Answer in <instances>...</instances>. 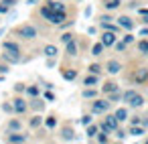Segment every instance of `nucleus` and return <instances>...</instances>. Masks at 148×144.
Returning a JSON list of instances; mask_svg holds the SVG:
<instances>
[{
	"label": "nucleus",
	"instance_id": "nucleus-1",
	"mask_svg": "<svg viewBox=\"0 0 148 144\" xmlns=\"http://www.w3.org/2000/svg\"><path fill=\"white\" fill-rule=\"evenodd\" d=\"M39 27L33 25V23H21L16 25L14 29L8 31V37H14L18 41H37L39 39Z\"/></svg>",
	"mask_w": 148,
	"mask_h": 144
},
{
	"label": "nucleus",
	"instance_id": "nucleus-2",
	"mask_svg": "<svg viewBox=\"0 0 148 144\" xmlns=\"http://www.w3.org/2000/svg\"><path fill=\"white\" fill-rule=\"evenodd\" d=\"M112 110V104L108 101V97L103 95V97H93V99H89V106H87V112H91L93 116H103L106 112H110Z\"/></svg>",
	"mask_w": 148,
	"mask_h": 144
},
{
	"label": "nucleus",
	"instance_id": "nucleus-3",
	"mask_svg": "<svg viewBox=\"0 0 148 144\" xmlns=\"http://www.w3.org/2000/svg\"><path fill=\"white\" fill-rule=\"evenodd\" d=\"M57 140H59V142H79V136H77V132H75V128H73L71 122H65V124L61 126Z\"/></svg>",
	"mask_w": 148,
	"mask_h": 144
},
{
	"label": "nucleus",
	"instance_id": "nucleus-4",
	"mask_svg": "<svg viewBox=\"0 0 148 144\" xmlns=\"http://www.w3.org/2000/svg\"><path fill=\"white\" fill-rule=\"evenodd\" d=\"M65 47V51H63V55H65V59H75V57H79V53H81V47H83V43L77 39V35L69 41V43H65L63 45Z\"/></svg>",
	"mask_w": 148,
	"mask_h": 144
},
{
	"label": "nucleus",
	"instance_id": "nucleus-5",
	"mask_svg": "<svg viewBox=\"0 0 148 144\" xmlns=\"http://www.w3.org/2000/svg\"><path fill=\"white\" fill-rule=\"evenodd\" d=\"M12 101V110H14V116H27L31 110H29V99L25 97V95H16L14 93V97L10 99Z\"/></svg>",
	"mask_w": 148,
	"mask_h": 144
},
{
	"label": "nucleus",
	"instance_id": "nucleus-6",
	"mask_svg": "<svg viewBox=\"0 0 148 144\" xmlns=\"http://www.w3.org/2000/svg\"><path fill=\"white\" fill-rule=\"evenodd\" d=\"M0 47H2V51H8L12 55H23V47L18 43V39H2V43H0Z\"/></svg>",
	"mask_w": 148,
	"mask_h": 144
},
{
	"label": "nucleus",
	"instance_id": "nucleus-7",
	"mask_svg": "<svg viewBox=\"0 0 148 144\" xmlns=\"http://www.w3.org/2000/svg\"><path fill=\"white\" fill-rule=\"evenodd\" d=\"M4 142L8 144H23V142H31V136L21 132H4Z\"/></svg>",
	"mask_w": 148,
	"mask_h": 144
},
{
	"label": "nucleus",
	"instance_id": "nucleus-8",
	"mask_svg": "<svg viewBox=\"0 0 148 144\" xmlns=\"http://www.w3.org/2000/svg\"><path fill=\"white\" fill-rule=\"evenodd\" d=\"M21 130H25V122L21 120V116H10L6 120L4 132H21Z\"/></svg>",
	"mask_w": 148,
	"mask_h": 144
},
{
	"label": "nucleus",
	"instance_id": "nucleus-9",
	"mask_svg": "<svg viewBox=\"0 0 148 144\" xmlns=\"http://www.w3.org/2000/svg\"><path fill=\"white\" fill-rule=\"evenodd\" d=\"M59 73H61V77L65 81H77V77H79V69L77 67H71V65H63L59 69Z\"/></svg>",
	"mask_w": 148,
	"mask_h": 144
},
{
	"label": "nucleus",
	"instance_id": "nucleus-10",
	"mask_svg": "<svg viewBox=\"0 0 148 144\" xmlns=\"http://www.w3.org/2000/svg\"><path fill=\"white\" fill-rule=\"evenodd\" d=\"M29 99V110L31 112H39V114H43L45 110H47V101L39 95V97H27Z\"/></svg>",
	"mask_w": 148,
	"mask_h": 144
},
{
	"label": "nucleus",
	"instance_id": "nucleus-11",
	"mask_svg": "<svg viewBox=\"0 0 148 144\" xmlns=\"http://www.w3.org/2000/svg\"><path fill=\"white\" fill-rule=\"evenodd\" d=\"M57 126H59V116H57L55 112H51V114H47V116L43 118V128H45V130L55 132Z\"/></svg>",
	"mask_w": 148,
	"mask_h": 144
},
{
	"label": "nucleus",
	"instance_id": "nucleus-12",
	"mask_svg": "<svg viewBox=\"0 0 148 144\" xmlns=\"http://www.w3.org/2000/svg\"><path fill=\"white\" fill-rule=\"evenodd\" d=\"M99 41H101V45H103L106 49H112V47H114V43L118 41V33H114V31H101Z\"/></svg>",
	"mask_w": 148,
	"mask_h": 144
},
{
	"label": "nucleus",
	"instance_id": "nucleus-13",
	"mask_svg": "<svg viewBox=\"0 0 148 144\" xmlns=\"http://www.w3.org/2000/svg\"><path fill=\"white\" fill-rule=\"evenodd\" d=\"M122 71V63L118 61V59H110V61H106L103 63V73H108V75H118Z\"/></svg>",
	"mask_w": 148,
	"mask_h": 144
},
{
	"label": "nucleus",
	"instance_id": "nucleus-14",
	"mask_svg": "<svg viewBox=\"0 0 148 144\" xmlns=\"http://www.w3.org/2000/svg\"><path fill=\"white\" fill-rule=\"evenodd\" d=\"M99 83H101V75L85 73L81 77V87H99Z\"/></svg>",
	"mask_w": 148,
	"mask_h": 144
},
{
	"label": "nucleus",
	"instance_id": "nucleus-15",
	"mask_svg": "<svg viewBox=\"0 0 148 144\" xmlns=\"http://www.w3.org/2000/svg\"><path fill=\"white\" fill-rule=\"evenodd\" d=\"M132 81H134L136 85L148 83V67H138V69L132 73Z\"/></svg>",
	"mask_w": 148,
	"mask_h": 144
},
{
	"label": "nucleus",
	"instance_id": "nucleus-16",
	"mask_svg": "<svg viewBox=\"0 0 148 144\" xmlns=\"http://www.w3.org/2000/svg\"><path fill=\"white\" fill-rule=\"evenodd\" d=\"M116 23L122 27V31H134V27H136L134 19H132V16H128V14H122V16H118V19H116Z\"/></svg>",
	"mask_w": 148,
	"mask_h": 144
},
{
	"label": "nucleus",
	"instance_id": "nucleus-17",
	"mask_svg": "<svg viewBox=\"0 0 148 144\" xmlns=\"http://www.w3.org/2000/svg\"><path fill=\"white\" fill-rule=\"evenodd\" d=\"M116 89H120V85H118L114 79H106V81L99 83V93H101V95H108V93H112V91H116Z\"/></svg>",
	"mask_w": 148,
	"mask_h": 144
},
{
	"label": "nucleus",
	"instance_id": "nucleus-18",
	"mask_svg": "<svg viewBox=\"0 0 148 144\" xmlns=\"http://www.w3.org/2000/svg\"><path fill=\"white\" fill-rule=\"evenodd\" d=\"M43 114H39V112H33V116L27 120V126L31 128V130H39V128H43Z\"/></svg>",
	"mask_w": 148,
	"mask_h": 144
},
{
	"label": "nucleus",
	"instance_id": "nucleus-19",
	"mask_svg": "<svg viewBox=\"0 0 148 144\" xmlns=\"http://www.w3.org/2000/svg\"><path fill=\"white\" fill-rule=\"evenodd\" d=\"M97 95H99V87H81V91H79V97L85 101H89Z\"/></svg>",
	"mask_w": 148,
	"mask_h": 144
},
{
	"label": "nucleus",
	"instance_id": "nucleus-20",
	"mask_svg": "<svg viewBox=\"0 0 148 144\" xmlns=\"http://www.w3.org/2000/svg\"><path fill=\"white\" fill-rule=\"evenodd\" d=\"M0 61H4V63H8V65L12 67V65H18V63L23 61V57L12 55V53H8V51H2V53H0Z\"/></svg>",
	"mask_w": 148,
	"mask_h": 144
},
{
	"label": "nucleus",
	"instance_id": "nucleus-21",
	"mask_svg": "<svg viewBox=\"0 0 148 144\" xmlns=\"http://www.w3.org/2000/svg\"><path fill=\"white\" fill-rule=\"evenodd\" d=\"M120 6H122V0H101V10L116 12V10H120Z\"/></svg>",
	"mask_w": 148,
	"mask_h": 144
},
{
	"label": "nucleus",
	"instance_id": "nucleus-22",
	"mask_svg": "<svg viewBox=\"0 0 148 144\" xmlns=\"http://www.w3.org/2000/svg\"><path fill=\"white\" fill-rule=\"evenodd\" d=\"M144 104H146V99H144V95L136 91V93H134V95H132V97L128 99V104H126V106H130V108H134V110H138V108H142Z\"/></svg>",
	"mask_w": 148,
	"mask_h": 144
},
{
	"label": "nucleus",
	"instance_id": "nucleus-23",
	"mask_svg": "<svg viewBox=\"0 0 148 144\" xmlns=\"http://www.w3.org/2000/svg\"><path fill=\"white\" fill-rule=\"evenodd\" d=\"M41 85H37V83H27V87H25V97H39L41 95Z\"/></svg>",
	"mask_w": 148,
	"mask_h": 144
},
{
	"label": "nucleus",
	"instance_id": "nucleus-24",
	"mask_svg": "<svg viewBox=\"0 0 148 144\" xmlns=\"http://www.w3.org/2000/svg\"><path fill=\"white\" fill-rule=\"evenodd\" d=\"M101 120H103V122H106V124H108V126L112 128V132H114V130H116V128L120 126V122H118V118L114 116V112H106Z\"/></svg>",
	"mask_w": 148,
	"mask_h": 144
},
{
	"label": "nucleus",
	"instance_id": "nucleus-25",
	"mask_svg": "<svg viewBox=\"0 0 148 144\" xmlns=\"http://www.w3.org/2000/svg\"><path fill=\"white\" fill-rule=\"evenodd\" d=\"M114 116H116V118H118V122L122 124V122H128L130 112H128V108H126V106H122V108H116V110H114Z\"/></svg>",
	"mask_w": 148,
	"mask_h": 144
},
{
	"label": "nucleus",
	"instance_id": "nucleus-26",
	"mask_svg": "<svg viewBox=\"0 0 148 144\" xmlns=\"http://www.w3.org/2000/svg\"><path fill=\"white\" fill-rule=\"evenodd\" d=\"M103 53H106V47L101 45V41L93 43V45H91V49H89V55H91V57H95V59H97V57H101Z\"/></svg>",
	"mask_w": 148,
	"mask_h": 144
},
{
	"label": "nucleus",
	"instance_id": "nucleus-27",
	"mask_svg": "<svg viewBox=\"0 0 148 144\" xmlns=\"http://www.w3.org/2000/svg\"><path fill=\"white\" fill-rule=\"evenodd\" d=\"M43 55H45V57H59L57 45H55V43H47V45L43 47Z\"/></svg>",
	"mask_w": 148,
	"mask_h": 144
},
{
	"label": "nucleus",
	"instance_id": "nucleus-28",
	"mask_svg": "<svg viewBox=\"0 0 148 144\" xmlns=\"http://www.w3.org/2000/svg\"><path fill=\"white\" fill-rule=\"evenodd\" d=\"M112 140V134H108V132H103V130H97V134L93 136V140L91 142H97V144H108Z\"/></svg>",
	"mask_w": 148,
	"mask_h": 144
},
{
	"label": "nucleus",
	"instance_id": "nucleus-29",
	"mask_svg": "<svg viewBox=\"0 0 148 144\" xmlns=\"http://www.w3.org/2000/svg\"><path fill=\"white\" fill-rule=\"evenodd\" d=\"M87 73H93V75H103V65L99 61H91L87 65Z\"/></svg>",
	"mask_w": 148,
	"mask_h": 144
},
{
	"label": "nucleus",
	"instance_id": "nucleus-30",
	"mask_svg": "<svg viewBox=\"0 0 148 144\" xmlns=\"http://www.w3.org/2000/svg\"><path fill=\"white\" fill-rule=\"evenodd\" d=\"M41 97H43L47 104H55V101H57V93H55V89H43V91H41Z\"/></svg>",
	"mask_w": 148,
	"mask_h": 144
},
{
	"label": "nucleus",
	"instance_id": "nucleus-31",
	"mask_svg": "<svg viewBox=\"0 0 148 144\" xmlns=\"http://www.w3.org/2000/svg\"><path fill=\"white\" fill-rule=\"evenodd\" d=\"M128 134L130 136H142V134H146V128L140 126V124H130L128 126Z\"/></svg>",
	"mask_w": 148,
	"mask_h": 144
},
{
	"label": "nucleus",
	"instance_id": "nucleus-32",
	"mask_svg": "<svg viewBox=\"0 0 148 144\" xmlns=\"http://www.w3.org/2000/svg\"><path fill=\"white\" fill-rule=\"evenodd\" d=\"M97 130H99V128H97V122H91V124L85 126V136H87L89 140H93V136L97 134Z\"/></svg>",
	"mask_w": 148,
	"mask_h": 144
},
{
	"label": "nucleus",
	"instance_id": "nucleus-33",
	"mask_svg": "<svg viewBox=\"0 0 148 144\" xmlns=\"http://www.w3.org/2000/svg\"><path fill=\"white\" fill-rule=\"evenodd\" d=\"M136 49H138V53H140V55H148V39H146V37H142V39L136 43Z\"/></svg>",
	"mask_w": 148,
	"mask_h": 144
},
{
	"label": "nucleus",
	"instance_id": "nucleus-34",
	"mask_svg": "<svg viewBox=\"0 0 148 144\" xmlns=\"http://www.w3.org/2000/svg\"><path fill=\"white\" fill-rule=\"evenodd\" d=\"M108 97V101L114 106V104H118V101H122V89H116V91H112V93H108L106 95Z\"/></svg>",
	"mask_w": 148,
	"mask_h": 144
},
{
	"label": "nucleus",
	"instance_id": "nucleus-35",
	"mask_svg": "<svg viewBox=\"0 0 148 144\" xmlns=\"http://www.w3.org/2000/svg\"><path fill=\"white\" fill-rule=\"evenodd\" d=\"M93 118H95V116H93L91 112H85V114H81V118L77 120V124H81V126L85 128L87 124H91V122H93Z\"/></svg>",
	"mask_w": 148,
	"mask_h": 144
},
{
	"label": "nucleus",
	"instance_id": "nucleus-36",
	"mask_svg": "<svg viewBox=\"0 0 148 144\" xmlns=\"http://www.w3.org/2000/svg\"><path fill=\"white\" fill-rule=\"evenodd\" d=\"M0 110H2L6 116H14V110H12V101L10 99H4L2 104H0Z\"/></svg>",
	"mask_w": 148,
	"mask_h": 144
},
{
	"label": "nucleus",
	"instance_id": "nucleus-37",
	"mask_svg": "<svg viewBox=\"0 0 148 144\" xmlns=\"http://www.w3.org/2000/svg\"><path fill=\"white\" fill-rule=\"evenodd\" d=\"M25 87H27L25 81H16V83L12 85V93H16V95H25Z\"/></svg>",
	"mask_w": 148,
	"mask_h": 144
},
{
	"label": "nucleus",
	"instance_id": "nucleus-38",
	"mask_svg": "<svg viewBox=\"0 0 148 144\" xmlns=\"http://www.w3.org/2000/svg\"><path fill=\"white\" fill-rule=\"evenodd\" d=\"M73 37H75V33H71V31H65V33H61V35H59V43H61V45H65V43H69Z\"/></svg>",
	"mask_w": 148,
	"mask_h": 144
},
{
	"label": "nucleus",
	"instance_id": "nucleus-39",
	"mask_svg": "<svg viewBox=\"0 0 148 144\" xmlns=\"http://www.w3.org/2000/svg\"><path fill=\"white\" fill-rule=\"evenodd\" d=\"M112 49H114L116 53H126V49H128V45H126V43H124V41L120 39V41H116V43H114V47H112Z\"/></svg>",
	"mask_w": 148,
	"mask_h": 144
},
{
	"label": "nucleus",
	"instance_id": "nucleus-40",
	"mask_svg": "<svg viewBox=\"0 0 148 144\" xmlns=\"http://www.w3.org/2000/svg\"><path fill=\"white\" fill-rule=\"evenodd\" d=\"M122 41H124V43H126V45L130 47V45H132V43H134L136 39H134V35H132V31H126V33L122 35Z\"/></svg>",
	"mask_w": 148,
	"mask_h": 144
},
{
	"label": "nucleus",
	"instance_id": "nucleus-41",
	"mask_svg": "<svg viewBox=\"0 0 148 144\" xmlns=\"http://www.w3.org/2000/svg\"><path fill=\"white\" fill-rule=\"evenodd\" d=\"M112 136H116L118 140H126V136H128V132H126V130H122V128L118 126V128L114 130V134H112Z\"/></svg>",
	"mask_w": 148,
	"mask_h": 144
},
{
	"label": "nucleus",
	"instance_id": "nucleus-42",
	"mask_svg": "<svg viewBox=\"0 0 148 144\" xmlns=\"http://www.w3.org/2000/svg\"><path fill=\"white\" fill-rule=\"evenodd\" d=\"M57 57H47V61H45V67L47 69H53V67H57Z\"/></svg>",
	"mask_w": 148,
	"mask_h": 144
},
{
	"label": "nucleus",
	"instance_id": "nucleus-43",
	"mask_svg": "<svg viewBox=\"0 0 148 144\" xmlns=\"http://www.w3.org/2000/svg\"><path fill=\"white\" fill-rule=\"evenodd\" d=\"M8 71H10V65L4 63V61H0V75H8Z\"/></svg>",
	"mask_w": 148,
	"mask_h": 144
},
{
	"label": "nucleus",
	"instance_id": "nucleus-44",
	"mask_svg": "<svg viewBox=\"0 0 148 144\" xmlns=\"http://www.w3.org/2000/svg\"><path fill=\"white\" fill-rule=\"evenodd\" d=\"M0 2H2V4H6L8 8H16V4L21 2V0H0Z\"/></svg>",
	"mask_w": 148,
	"mask_h": 144
},
{
	"label": "nucleus",
	"instance_id": "nucleus-45",
	"mask_svg": "<svg viewBox=\"0 0 148 144\" xmlns=\"http://www.w3.org/2000/svg\"><path fill=\"white\" fill-rule=\"evenodd\" d=\"M39 83H43V87H45V89H55V83L45 81V79H41V77H39Z\"/></svg>",
	"mask_w": 148,
	"mask_h": 144
},
{
	"label": "nucleus",
	"instance_id": "nucleus-46",
	"mask_svg": "<svg viewBox=\"0 0 148 144\" xmlns=\"http://www.w3.org/2000/svg\"><path fill=\"white\" fill-rule=\"evenodd\" d=\"M91 12H93V6H91V4H87V6H85V10H83V16H85V19H89V16H91Z\"/></svg>",
	"mask_w": 148,
	"mask_h": 144
},
{
	"label": "nucleus",
	"instance_id": "nucleus-47",
	"mask_svg": "<svg viewBox=\"0 0 148 144\" xmlns=\"http://www.w3.org/2000/svg\"><path fill=\"white\" fill-rule=\"evenodd\" d=\"M8 10H10V8H8L6 4L0 2V16H6V14H8Z\"/></svg>",
	"mask_w": 148,
	"mask_h": 144
},
{
	"label": "nucleus",
	"instance_id": "nucleus-48",
	"mask_svg": "<svg viewBox=\"0 0 148 144\" xmlns=\"http://www.w3.org/2000/svg\"><path fill=\"white\" fill-rule=\"evenodd\" d=\"M128 122L130 124H140L142 122V116H132V118H128Z\"/></svg>",
	"mask_w": 148,
	"mask_h": 144
},
{
	"label": "nucleus",
	"instance_id": "nucleus-49",
	"mask_svg": "<svg viewBox=\"0 0 148 144\" xmlns=\"http://www.w3.org/2000/svg\"><path fill=\"white\" fill-rule=\"evenodd\" d=\"M25 4H29V6H39L41 0H25Z\"/></svg>",
	"mask_w": 148,
	"mask_h": 144
},
{
	"label": "nucleus",
	"instance_id": "nucleus-50",
	"mask_svg": "<svg viewBox=\"0 0 148 144\" xmlns=\"http://www.w3.org/2000/svg\"><path fill=\"white\" fill-rule=\"evenodd\" d=\"M6 33H8V27H0V39H2Z\"/></svg>",
	"mask_w": 148,
	"mask_h": 144
},
{
	"label": "nucleus",
	"instance_id": "nucleus-51",
	"mask_svg": "<svg viewBox=\"0 0 148 144\" xmlns=\"http://www.w3.org/2000/svg\"><path fill=\"white\" fill-rule=\"evenodd\" d=\"M95 33H97V27H89L87 29V35H95Z\"/></svg>",
	"mask_w": 148,
	"mask_h": 144
},
{
	"label": "nucleus",
	"instance_id": "nucleus-52",
	"mask_svg": "<svg viewBox=\"0 0 148 144\" xmlns=\"http://www.w3.org/2000/svg\"><path fill=\"white\" fill-rule=\"evenodd\" d=\"M138 14H140V16H144V14H148V8H138Z\"/></svg>",
	"mask_w": 148,
	"mask_h": 144
},
{
	"label": "nucleus",
	"instance_id": "nucleus-53",
	"mask_svg": "<svg viewBox=\"0 0 148 144\" xmlns=\"http://www.w3.org/2000/svg\"><path fill=\"white\" fill-rule=\"evenodd\" d=\"M140 37H148V29H140Z\"/></svg>",
	"mask_w": 148,
	"mask_h": 144
},
{
	"label": "nucleus",
	"instance_id": "nucleus-54",
	"mask_svg": "<svg viewBox=\"0 0 148 144\" xmlns=\"http://www.w3.org/2000/svg\"><path fill=\"white\" fill-rule=\"evenodd\" d=\"M142 23H144V25H148V14H144V16H142Z\"/></svg>",
	"mask_w": 148,
	"mask_h": 144
},
{
	"label": "nucleus",
	"instance_id": "nucleus-55",
	"mask_svg": "<svg viewBox=\"0 0 148 144\" xmlns=\"http://www.w3.org/2000/svg\"><path fill=\"white\" fill-rule=\"evenodd\" d=\"M61 2H69V0H61Z\"/></svg>",
	"mask_w": 148,
	"mask_h": 144
},
{
	"label": "nucleus",
	"instance_id": "nucleus-56",
	"mask_svg": "<svg viewBox=\"0 0 148 144\" xmlns=\"http://www.w3.org/2000/svg\"><path fill=\"white\" fill-rule=\"evenodd\" d=\"M0 23H2V16H0Z\"/></svg>",
	"mask_w": 148,
	"mask_h": 144
},
{
	"label": "nucleus",
	"instance_id": "nucleus-57",
	"mask_svg": "<svg viewBox=\"0 0 148 144\" xmlns=\"http://www.w3.org/2000/svg\"><path fill=\"white\" fill-rule=\"evenodd\" d=\"M146 142H148V138H146Z\"/></svg>",
	"mask_w": 148,
	"mask_h": 144
}]
</instances>
